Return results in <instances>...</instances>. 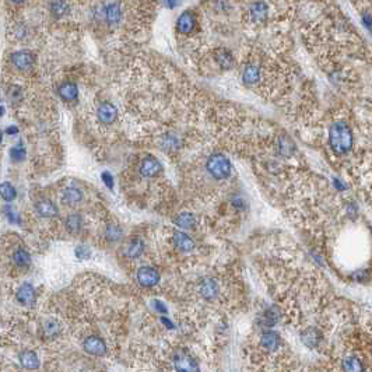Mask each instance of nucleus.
I'll list each match as a JSON object with an SVG mask.
<instances>
[{"label": "nucleus", "instance_id": "obj_19", "mask_svg": "<svg viewBox=\"0 0 372 372\" xmlns=\"http://www.w3.org/2000/svg\"><path fill=\"white\" fill-rule=\"evenodd\" d=\"M200 294L206 299H213L219 294V284L213 278H206L200 284Z\"/></svg>", "mask_w": 372, "mask_h": 372}, {"label": "nucleus", "instance_id": "obj_26", "mask_svg": "<svg viewBox=\"0 0 372 372\" xmlns=\"http://www.w3.org/2000/svg\"><path fill=\"white\" fill-rule=\"evenodd\" d=\"M65 226L70 234H79L83 228V217L77 213L68 215V219L65 221Z\"/></svg>", "mask_w": 372, "mask_h": 372}, {"label": "nucleus", "instance_id": "obj_18", "mask_svg": "<svg viewBox=\"0 0 372 372\" xmlns=\"http://www.w3.org/2000/svg\"><path fill=\"white\" fill-rule=\"evenodd\" d=\"M59 96L62 100L68 102H72V101H76L77 100V97H79V88H77V85L72 83V81H66V83H63L60 87H59Z\"/></svg>", "mask_w": 372, "mask_h": 372}, {"label": "nucleus", "instance_id": "obj_31", "mask_svg": "<svg viewBox=\"0 0 372 372\" xmlns=\"http://www.w3.org/2000/svg\"><path fill=\"white\" fill-rule=\"evenodd\" d=\"M294 148H295L294 143L290 140V139H287V137H283L282 140L278 141V151H280V154H283L284 157H290V156L293 154Z\"/></svg>", "mask_w": 372, "mask_h": 372}, {"label": "nucleus", "instance_id": "obj_39", "mask_svg": "<svg viewBox=\"0 0 372 372\" xmlns=\"http://www.w3.org/2000/svg\"><path fill=\"white\" fill-rule=\"evenodd\" d=\"M101 178H102V182H104V183L107 185V188H109V189H112V188H113V178H112V175L109 174V172H102Z\"/></svg>", "mask_w": 372, "mask_h": 372}, {"label": "nucleus", "instance_id": "obj_3", "mask_svg": "<svg viewBox=\"0 0 372 372\" xmlns=\"http://www.w3.org/2000/svg\"><path fill=\"white\" fill-rule=\"evenodd\" d=\"M174 368L176 372H200L198 361L186 351H178L174 355Z\"/></svg>", "mask_w": 372, "mask_h": 372}, {"label": "nucleus", "instance_id": "obj_12", "mask_svg": "<svg viewBox=\"0 0 372 372\" xmlns=\"http://www.w3.org/2000/svg\"><path fill=\"white\" fill-rule=\"evenodd\" d=\"M104 18L111 25H115V24H118L120 21V18H122V7H120L118 2H112V3H109V5L104 7Z\"/></svg>", "mask_w": 372, "mask_h": 372}, {"label": "nucleus", "instance_id": "obj_40", "mask_svg": "<svg viewBox=\"0 0 372 372\" xmlns=\"http://www.w3.org/2000/svg\"><path fill=\"white\" fill-rule=\"evenodd\" d=\"M154 308H156V311L157 312H160V314H163V315H165L167 314V306L161 302V301H154Z\"/></svg>", "mask_w": 372, "mask_h": 372}, {"label": "nucleus", "instance_id": "obj_45", "mask_svg": "<svg viewBox=\"0 0 372 372\" xmlns=\"http://www.w3.org/2000/svg\"><path fill=\"white\" fill-rule=\"evenodd\" d=\"M13 3H21V2H24V0H12Z\"/></svg>", "mask_w": 372, "mask_h": 372}, {"label": "nucleus", "instance_id": "obj_15", "mask_svg": "<svg viewBox=\"0 0 372 372\" xmlns=\"http://www.w3.org/2000/svg\"><path fill=\"white\" fill-rule=\"evenodd\" d=\"M301 340H302V343L306 346V347H309V349H315L319 346L322 340V334L321 332L315 329V327H308L306 330L301 333Z\"/></svg>", "mask_w": 372, "mask_h": 372}, {"label": "nucleus", "instance_id": "obj_37", "mask_svg": "<svg viewBox=\"0 0 372 372\" xmlns=\"http://www.w3.org/2000/svg\"><path fill=\"white\" fill-rule=\"evenodd\" d=\"M90 248H87L85 245H79L77 248H76V256L79 258L80 260H85L90 258Z\"/></svg>", "mask_w": 372, "mask_h": 372}, {"label": "nucleus", "instance_id": "obj_34", "mask_svg": "<svg viewBox=\"0 0 372 372\" xmlns=\"http://www.w3.org/2000/svg\"><path fill=\"white\" fill-rule=\"evenodd\" d=\"M44 332H45L46 336L53 337V336H56L57 333H59V325H57L56 322H53V321L46 322L45 326H44Z\"/></svg>", "mask_w": 372, "mask_h": 372}, {"label": "nucleus", "instance_id": "obj_28", "mask_svg": "<svg viewBox=\"0 0 372 372\" xmlns=\"http://www.w3.org/2000/svg\"><path fill=\"white\" fill-rule=\"evenodd\" d=\"M215 62L223 69H231L234 66V57L227 49H219L215 52Z\"/></svg>", "mask_w": 372, "mask_h": 372}, {"label": "nucleus", "instance_id": "obj_25", "mask_svg": "<svg viewBox=\"0 0 372 372\" xmlns=\"http://www.w3.org/2000/svg\"><path fill=\"white\" fill-rule=\"evenodd\" d=\"M175 224L182 228V230H192L196 226V219L192 213H180L176 219H175Z\"/></svg>", "mask_w": 372, "mask_h": 372}, {"label": "nucleus", "instance_id": "obj_32", "mask_svg": "<svg viewBox=\"0 0 372 372\" xmlns=\"http://www.w3.org/2000/svg\"><path fill=\"white\" fill-rule=\"evenodd\" d=\"M25 156H27V151H25L24 146H21V143L10 148V158H12L14 163L23 161L24 158H25Z\"/></svg>", "mask_w": 372, "mask_h": 372}, {"label": "nucleus", "instance_id": "obj_7", "mask_svg": "<svg viewBox=\"0 0 372 372\" xmlns=\"http://www.w3.org/2000/svg\"><path fill=\"white\" fill-rule=\"evenodd\" d=\"M17 301L21 305H25V306H31V305L35 304V299H37V294H35V288L33 287V284L29 283H24L21 284L17 290Z\"/></svg>", "mask_w": 372, "mask_h": 372}, {"label": "nucleus", "instance_id": "obj_4", "mask_svg": "<svg viewBox=\"0 0 372 372\" xmlns=\"http://www.w3.org/2000/svg\"><path fill=\"white\" fill-rule=\"evenodd\" d=\"M10 62L18 70H28L35 63V55L29 51L14 52L10 56Z\"/></svg>", "mask_w": 372, "mask_h": 372}, {"label": "nucleus", "instance_id": "obj_27", "mask_svg": "<svg viewBox=\"0 0 372 372\" xmlns=\"http://www.w3.org/2000/svg\"><path fill=\"white\" fill-rule=\"evenodd\" d=\"M342 368L344 372H364V365L354 355H350L347 358H344L342 362Z\"/></svg>", "mask_w": 372, "mask_h": 372}, {"label": "nucleus", "instance_id": "obj_38", "mask_svg": "<svg viewBox=\"0 0 372 372\" xmlns=\"http://www.w3.org/2000/svg\"><path fill=\"white\" fill-rule=\"evenodd\" d=\"M5 214H6L7 220L10 221V223H13V224H18V223H20L18 215L14 213V210H13L10 206H6V207H5Z\"/></svg>", "mask_w": 372, "mask_h": 372}, {"label": "nucleus", "instance_id": "obj_8", "mask_svg": "<svg viewBox=\"0 0 372 372\" xmlns=\"http://www.w3.org/2000/svg\"><path fill=\"white\" fill-rule=\"evenodd\" d=\"M97 116L104 125H111L118 118V109L111 102H102L97 111Z\"/></svg>", "mask_w": 372, "mask_h": 372}, {"label": "nucleus", "instance_id": "obj_30", "mask_svg": "<svg viewBox=\"0 0 372 372\" xmlns=\"http://www.w3.org/2000/svg\"><path fill=\"white\" fill-rule=\"evenodd\" d=\"M0 192H2V198H3V200H6L9 203L17 198V191H16V188H14L10 182H3V183H2V188H0Z\"/></svg>", "mask_w": 372, "mask_h": 372}, {"label": "nucleus", "instance_id": "obj_16", "mask_svg": "<svg viewBox=\"0 0 372 372\" xmlns=\"http://www.w3.org/2000/svg\"><path fill=\"white\" fill-rule=\"evenodd\" d=\"M83 200V192L79 188H66L62 193V202L68 206H76Z\"/></svg>", "mask_w": 372, "mask_h": 372}, {"label": "nucleus", "instance_id": "obj_13", "mask_svg": "<svg viewBox=\"0 0 372 372\" xmlns=\"http://www.w3.org/2000/svg\"><path fill=\"white\" fill-rule=\"evenodd\" d=\"M172 238H174L175 246L179 249V251H182V252H192L195 246H196L195 241L188 234H185V232H174V237Z\"/></svg>", "mask_w": 372, "mask_h": 372}, {"label": "nucleus", "instance_id": "obj_33", "mask_svg": "<svg viewBox=\"0 0 372 372\" xmlns=\"http://www.w3.org/2000/svg\"><path fill=\"white\" fill-rule=\"evenodd\" d=\"M105 235H107L109 241H118L120 235H122V231H120V228L118 226H109L107 228Z\"/></svg>", "mask_w": 372, "mask_h": 372}, {"label": "nucleus", "instance_id": "obj_42", "mask_svg": "<svg viewBox=\"0 0 372 372\" xmlns=\"http://www.w3.org/2000/svg\"><path fill=\"white\" fill-rule=\"evenodd\" d=\"M7 135H17L18 133V128L17 126H9L6 129Z\"/></svg>", "mask_w": 372, "mask_h": 372}, {"label": "nucleus", "instance_id": "obj_35", "mask_svg": "<svg viewBox=\"0 0 372 372\" xmlns=\"http://www.w3.org/2000/svg\"><path fill=\"white\" fill-rule=\"evenodd\" d=\"M163 147L165 150H175L178 148V139L174 136H165L163 140Z\"/></svg>", "mask_w": 372, "mask_h": 372}, {"label": "nucleus", "instance_id": "obj_21", "mask_svg": "<svg viewBox=\"0 0 372 372\" xmlns=\"http://www.w3.org/2000/svg\"><path fill=\"white\" fill-rule=\"evenodd\" d=\"M51 13L55 18H63L70 12V5L66 0H52L51 2Z\"/></svg>", "mask_w": 372, "mask_h": 372}, {"label": "nucleus", "instance_id": "obj_5", "mask_svg": "<svg viewBox=\"0 0 372 372\" xmlns=\"http://www.w3.org/2000/svg\"><path fill=\"white\" fill-rule=\"evenodd\" d=\"M137 282L140 283L143 287H154L160 282V273H158L151 266H144L137 270Z\"/></svg>", "mask_w": 372, "mask_h": 372}, {"label": "nucleus", "instance_id": "obj_44", "mask_svg": "<svg viewBox=\"0 0 372 372\" xmlns=\"http://www.w3.org/2000/svg\"><path fill=\"white\" fill-rule=\"evenodd\" d=\"M334 185L337 186V188H340L342 191H343V189H344V186L342 185V182H340V180H334Z\"/></svg>", "mask_w": 372, "mask_h": 372}, {"label": "nucleus", "instance_id": "obj_1", "mask_svg": "<svg viewBox=\"0 0 372 372\" xmlns=\"http://www.w3.org/2000/svg\"><path fill=\"white\" fill-rule=\"evenodd\" d=\"M329 144L334 154H347L354 144V135L349 125L343 120L334 122L329 129Z\"/></svg>", "mask_w": 372, "mask_h": 372}, {"label": "nucleus", "instance_id": "obj_9", "mask_svg": "<svg viewBox=\"0 0 372 372\" xmlns=\"http://www.w3.org/2000/svg\"><path fill=\"white\" fill-rule=\"evenodd\" d=\"M163 165L154 157H146L140 164V174L144 178H152L161 172Z\"/></svg>", "mask_w": 372, "mask_h": 372}, {"label": "nucleus", "instance_id": "obj_23", "mask_svg": "<svg viewBox=\"0 0 372 372\" xmlns=\"http://www.w3.org/2000/svg\"><path fill=\"white\" fill-rule=\"evenodd\" d=\"M143 251H144V243L141 241L140 238H135V239H132L129 243H128V246H126V256L130 258V259H136V258H139L141 254H143Z\"/></svg>", "mask_w": 372, "mask_h": 372}, {"label": "nucleus", "instance_id": "obj_17", "mask_svg": "<svg viewBox=\"0 0 372 372\" xmlns=\"http://www.w3.org/2000/svg\"><path fill=\"white\" fill-rule=\"evenodd\" d=\"M18 360H20V364L24 368H27V369H38L40 368V358L31 350L23 351L21 354L18 355Z\"/></svg>", "mask_w": 372, "mask_h": 372}, {"label": "nucleus", "instance_id": "obj_41", "mask_svg": "<svg viewBox=\"0 0 372 372\" xmlns=\"http://www.w3.org/2000/svg\"><path fill=\"white\" fill-rule=\"evenodd\" d=\"M362 20H364V25L366 27V29L372 33V17L371 16H369V14H364V16H362Z\"/></svg>", "mask_w": 372, "mask_h": 372}, {"label": "nucleus", "instance_id": "obj_20", "mask_svg": "<svg viewBox=\"0 0 372 372\" xmlns=\"http://www.w3.org/2000/svg\"><path fill=\"white\" fill-rule=\"evenodd\" d=\"M249 14L254 21H265L267 17V6L265 2H255L249 7Z\"/></svg>", "mask_w": 372, "mask_h": 372}, {"label": "nucleus", "instance_id": "obj_6", "mask_svg": "<svg viewBox=\"0 0 372 372\" xmlns=\"http://www.w3.org/2000/svg\"><path fill=\"white\" fill-rule=\"evenodd\" d=\"M83 347H84V350L88 354L97 355V357L104 355L107 353V344L98 336H90V337L85 338Z\"/></svg>", "mask_w": 372, "mask_h": 372}, {"label": "nucleus", "instance_id": "obj_10", "mask_svg": "<svg viewBox=\"0 0 372 372\" xmlns=\"http://www.w3.org/2000/svg\"><path fill=\"white\" fill-rule=\"evenodd\" d=\"M35 211L38 213L41 217L45 219H52V217H57L59 215V209L57 206L49 199H41L35 203Z\"/></svg>", "mask_w": 372, "mask_h": 372}, {"label": "nucleus", "instance_id": "obj_11", "mask_svg": "<svg viewBox=\"0 0 372 372\" xmlns=\"http://www.w3.org/2000/svg\"><path fill=\"white\" fill-rule=\"evenodd\" d=\"M195 27H196V18L193 16V13L183 12L178 17L176 29L179 31L180 34H189L195 29Z\"/></svg>", "mask_w": 372, "mask_h": 372}, {"label": "nucleus", "instance_id": "obj_43", "mask_svg": "<svg viewBox=\"0 0 372 372\" xmlns=\"http://www.w3.org/2000/svg\"><path fill=\"white\" fill-rule=\"evenodd\" d=\"M178 5V0H165V6L169 7V9H174Z\"/></svg>", "mask_w": 372, "mask_h": 372}, {"label": "nucleus", "instance_id": "obj_36", "mask_svg": "<svg viewBox=\"0 0 372 372\" xmlns=\"http://www.w3.org/2000/svg\"><path fill=\"white\" fill-rule=\"evenodd\" d=\"M7 94H9V98H10L13 102H20L21 101V98H23V90H21L20 87H12Z\"/></svg>", "mask_w": 372, "mask_h": 372}, {"label": "nucleus", "instance_id": "obj_14", "mask_svg": "<svg viewBox=\"0 0 372 372\" xmlns=\"http://www.w3.org/2000/svg\"><path fill=\"white\" fill-rule=\"evenodd\" d=\"M260 344L262 347L267 351H276L278 350V347L282 346V338L278 336V333L276 332H265L262 334V338H260Z\"/></svg>", "mask_w": 372, "mask_h": 372}, {"label": "nucleus", "instance_id": "obj_2", "mask_svg": "<svg viewBox=\"0 0 372 372\" xmlns=\"http://www.w3.org/2000/svg\"><path fill=\"white\" fill-rule=\"evenodd\" d=\"M206 168L209 171V174L217 180L227 179L231 175L232 165L231 161L223 156V154H213L209 157L207 163H206Z\"/></svg>", "mask_w": 372, "mask_h": 372}, {"label": "nucleus", "instance_id": "obj_22", "mask_svg": "<svg viewBox=\"0 0 372 372\" xmlns=\"http://www.w3.org/2000/svg\"><path fill=\"white\" fill-rule=\"evenodd\" d=\"M260 69L255 65H249L248 68L243 70L242 79L246 85H255L260 80Z\"/></svg>", "mask_w": 372, "mask_h": 372}, {"label": "nucleus", "instance_id": "obj_24", "mask_svg": "<svg viewBox=\"0 0 372 372\" xmlns=\"http://www.w3.org/2000/svg\"><path fill=\"white\" fill-rule=\"evenodd\" d=\"M278 318H280V312L277 309L276 306H271L269 309L266 311L263 316L260 318V325L263 327H271L276 325L278 322Z\"/></svg>", "mask_w": 372, "mask_h": 372}, {"label": "nucleus", "instance_id": "obj_29", "mask_svg": "<svg viewBox=\"0 0 372 372\" xmlns=\"http://www.w3.org/2000/svg\"><path fill=\"white\" fill-rule=\"evenodd\" d=\"M13 262L18 266V267H28L31 263V256H29L28 251L24 248H18L14 254H13Z\"/></svg>", "mask_w": 372, "mask_h": 372}]
</instances>
